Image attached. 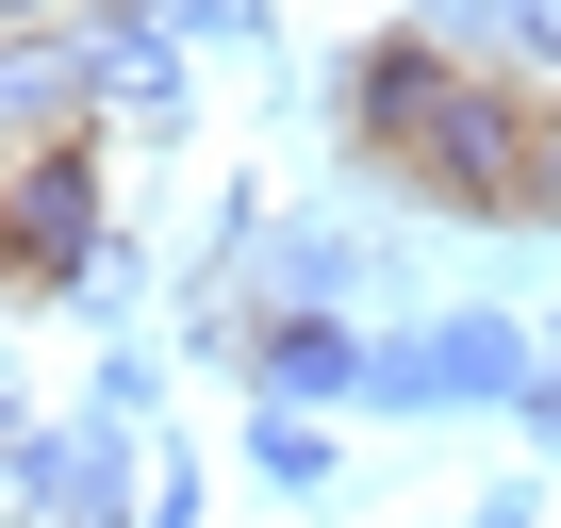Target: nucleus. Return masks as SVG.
Returning a JSON list of instances; mask_svg holds the SVG:
<instances>
[{
  "instance_id": "obj_1",
  "label": "nucleus",
  "mask_w": 561,
  "mask_h": 528,
  "mask_svg": "<svg viewBox=\"0 0 561 528\" xmlns=\"http://www.w3.org/2000/svg\"><path fill=\"white\" fill-rule=\"evenodd\" d=\"M528 397H545V331H512V314L380 331V380H364V413H528Z\"/></svg>"
},
{
  "instance_id": "obj_2",
  "label": "nucleus",
  "mask_w": 561,
  "mask_h": 528,
  "mask_svg": "<svg viewBox=\"0 0 561 528\" xmlns=\"http://www.w3.org/2000/svg\"><path fill=\"white\" fill-rule=\"evenodd\" d=\"M0 264H18V298H83L100 264H116V215H100V133L18 149V182H0Z\"/></svg>"
},
{
  "instance_id": "obj_3",
  "label": "nucleus",
  "mask_w": 561,
  "mask_h": 528,
  "mask_svg": "<svg viewBox=\"0 0 561 528\" xmlns=\"http://www.w3.org/2000/svg\"><path fill=\"white\" fill-rule=\"evenodd\" d=\"M83 67H100V133H198V67H182V34H165V0H83Z\"/></svg>"
},
{
  "instance_id": "obj_4",
  "label": "nucleus",
  "mask_w": 561,
  "mask_h": 528,
  "mask_svg": "<svg viewBox=\"0 0 561 528\" xmlns=\"http://www.w3.org/2000/svg\"><path fill=\"white\" fill-rule=\"evenodd\" d=\"M18 528H149V462L116 429H18Z\"/></svg>"
},
{
  "instance_id": "obj_5",
  "label": "nucleus",
  "mask_w": 561,
  "mask_h": 528,
  "mask_svg": "<svg viewBox=\"0 0 561 528\" xmlns=\"http://www.w3.org/2000/svg\"><path fill=\"white\" fill-rule=\"evenodd\" d=\"M380 380V331L364 314H264L248 331V397L264 413H331V397H364Z\"/></svg>"
},
{
  "instance_id": "obj_6",
  "label": "nucleus",
  "mask_w": 561,
  "mask_h": 528,
  "mask_svg": "<svg viewBox=\"0 0 561 528\" xmlns=\"http://www.w3.org/2000/svg\"><path fill=\"white\" fill-rule=\"evenodd\" d=\"M264 248H280V264H264V314H364V282H380V248H364L347 215H280Z\"/></svg>"
},
{
  "instance_id": "obj_7",
  "label": "nucleus",
  "mask_w": 561,
  "mask_h": 528,
  "mask_svg": "<svg viewBox=\"0 0 561 528\" xmlns=\"http://www.w3.org/2000/svg\"><path fill=\"white\" fill-rule=\"evenodd\" d=\"M248 479H264V495H298V512H314V495L347 479V446H331V413H248Z\"/></svg>"
},
{
  "instance_id": "obj_8",
  "label": "nucleus",
  "mask_w": 561,
  "mask_h": 528,
  "mask_svg": "<svg viewBox=\"0 0 561 528\" xmlns=\"http://www.w3.org/2000/svg\"><path fill=\"white\" fill-rule=\"evenodd\" d=\"M149 413H165V364H149V347H100V380H83V429L149 446Z\"/></svg>"
},
{
  "instance_id": "obj_9",
  "label": "nucleus",
  "mask_w": 561,
  "mask_h": 528,
  "mask_svg": "<svg viewBox=\"0 0 561 528\" xmlns=\"http://www.w3.org/2000/svg\"><path fill=\"white\" fill-rule=\"evenodd\" d=\"M165 34H182V50H264L280 0H165Z\"/></svg>"
},
{
  "instance_id": "obj_10",
  "label": "nucleus",
  "mask_w": 561,
  "mask_h": 528,
  "mask_svg": "<svg viewBox=\"0 0 561 528\" xmlns=\"http://www.w3.org/2000/svg\"><path fill=\"white\" fill-rule=\"evenodd\" d=\"M67 314H100V331H116V347H133V314H149V264H133V248H116V264H100V282H83V298H67Z\"/></svg>"
},
{
  "instance_id": "obj_11",
  "label": "nucleus",
  "mask_w": 561,
  "mask_h": 528,
  "mask_svg": "<svg viewBox=\"0 0 561 528\" xmlns=\"http://www.w3.org/2000/svg\"><path fill=\"white\" fill-rule=\"evenodd\" d=\"M198 512H215V479H198V446H165L149 462V528H198Z\"/></svg>"
},
{
  "instance_id": "obj_12",
  "label": "nucleus",
  "mask_w": 561,
  "mask_h": 528,
  "mask_svg": "<svg viewBox=\"0 0 561 528\" xmlns=\"http://www.w3.org/2000/svg\"><path fill=\"white\" fill-rule=\"evenodd\" d=\"M446 528H545V479H495V495H462Z\"/></svg>"
},
{
  "instance_id": "obj_13",
  "label": "nucleus",
  "mask_w": 561,
  "mask_h": 528,
  "mask_svg": "<svg viewBox=\"0 0 561 528\" xmlns=\"http://www.w3.org/2000/svg\"><path fill=\"white\" fill-rule=\"evenodd\" d=\"M528 231H561V116H545V165H528Z\"/></svg>"
},
{
  "instance_id": "obj_14",
  "label": "nucleus",
  "mask_w": 561,
  "mask_h": 528,
  "mask_svg": "<svg viewBox=\"0 0 561 528\" xmlns=\"http://www.w3.org/2000/svg\"><path fill=\"white\" fill-rule=\"evenodd\" d=\"M528 446H545V462H561V364H545V397H528Z\"/></svg>"
},
{
  "instance_id": "obj_15",
  "label": "nucleus",
  "mask_w": 561,
  "mask_h": 528,
  "mask_svg": "<svg viewBox=\"0 0 561 528\" xmlns=\"http://www.w3.org/2000/svg\"><path fill=\"white\" fill-rule=\"evenodd\" d=\"M0 34H67V0H0Z\"/></svg>"
},
{
  "instance_id": "obj_16",
  "label": "nucleus",
  "mask_w": 561,
  "mask_h": 528,
  "mask_svg": "<svg viewBox=\"0 0 561 528\" xmlns=\"http://www.w3.org/2000/svg\"><path fill=\"white\" fill-rule=\"evenodd\" d=\"M430 528H446V512H430Z\"/></svg>"
}]
</instances>
